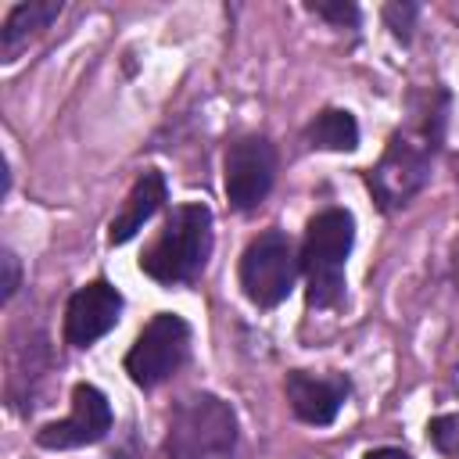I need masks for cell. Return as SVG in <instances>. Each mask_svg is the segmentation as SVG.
Wrapping results in <instances>:
<instances>
[{"label":"cell","instance_id":"cell-1","mask_svg":"<svg viewBox=\"0 0 459 459\" xmlns=\"http://www.w3.org/2000/svg\"><path fill=\"white\" fill-rule=\"evenodd\" d=\"M445 90H430L423 97H412V115L391 133L380 161L366 172V186L380 212L405 208L430 179L434 154L445 140Z\"/></svg>","mask_w":459,"mask_h":459},{"label":"cell","instance_id":"cell-2","mask_svg":"<svg viewBox=\"0 0 459 459\" xmlns=\"http://www.w3.org/2000/svg\"><path fill=\"white\" fill-rule=\"evenodd\" d=\"M215 230H212V208L201 201L176 204L158 237L140 255V273L151 276L161 287L194 283L212 258Z\"/></svg>","mask_w":459,"mask_h":459},{"label":"cell","instance_id":"cell-3","mask_svg":"<svg viewBox=\"0 0 459 459\" xmlns=\"http://www.w3.org/2000/svg\"><path fill=\"white\" fill-rule=\"evenodd\" d=\"M237 412L212 391L183 394L169 409L165 459H237Z\"/></svg>","mask_w":459,"mask_h":459},{"label":"cell","instance_id":"cell-4","mask_svg":"<svg viewBox=\"0 0 459 459\" xmlns=\"http://www.w3.org/2000/svg\"><path fill=\"white\" fill-rule=\"evenodd\" d=\"M355 244V215L348 208H323L308 219L301 240V273L308 308H333L344 294V262Z\"/></svg>","mask_w":459,"mask_h":459},{"label":"cell","instance_id":"cell-5","mask_svg":"<svg viewBox=\"0 0 459 459\" xmlns=\"http://www.w3.org/2000/svg\"><path fill=\"white\" fill-rule=\"evenodd\" d=\"M301 273V255L294 247V240L283 230H262L258 237L247 240L244 255H240V290L251 305L258 308H276L287 301V294L294 290V280Z\"/></svg>","mask_w":459,"mask_h":459},{"label":"cell","instance_id":"cell-6","mask_svg":"<svg viewBox=\"0 0 459 459\" xmlns=\"http://www.w3.org/2000/svg\"><path fill=\"white\" fill-rule=\"evenodd\" d=\"M190 359V323L176 312H158L136 333L133 348L126 351V373L136 387H158L172 380Z\"/></svg>","mask_w":459,"mask_h":459},{"label":"cell","instance_id":"cell-7","mask_svg":"<svg viewBox=\"0 0 459 459\" xmlns=\"http://www.w3.org/2000/svg\"><path fill=\"white\" fill-rule=\"evenodd\" d=\"M276 183V147L265 136H240L226 147L222 158V190L230 208L255 212Z\"/></svg>","mask_w":459,"mask_h":459},{"label":"cell","instance_id":"cell-8","mask_svg":"<svg viewBox=\"0 0 459 459\" xmlns=\"http://www.w3.org/2000/svg\"><path fill=\"white\" fill-rule=\"evenodd\" d=\"M115 416L108 405V394L93 384H75L72 387V412L65 420H50L36 430V445L47 452H72V448H86L108 437Z\"/></svg>","mask_w":459,"mask_h":459},{"label":"cell","instance_id":"cell-9","mask_svg":"<svg viewBox=\"0 0 459 459\" xmlns=\"http://www.w3.org/2000/svg\"><path fill=\"white\" fill-rule=\"evenodd\" d=\"M122 290L111 283V280H104V276H97V280H90L86 287H79L72 298H68V305H65V341L72 344V348H90V344H97L104 333H111L115 326H118V319H122Z\"/></svg>","mask_w":459,"mask_h":459},{"label":"cell","instance_id":"cell-10","mask_svg":"<svg viewBox=\"0 0 459 459\" xmlns=\"http://www.w3.org/2000/svg\"><path fill=\"white\" fill-rule=\"evenodd\" d=\"M283 394L290 402V412L308 423V427H330L337 420V412L344 409L351 384L348 377L333 373V377H316L308 369H290L283 377Z\"/></svg>","mask_w":459,"mask_h":459},{"label":"cell","instance_id":"cell-11","mask_svg":"<svg viewBox=\"0 0 459 459\" xmlns=\"http://www.w3.org/2000/svg\"><path fill=\"white\" fill-rule=\"evenodd\" d=\"M165 197H169L165 176H161L158 169L140 172L136 183L129 186V194H126L118 215H115L111 226H108V240H111V244H129V240L158 215V208L165 204Z\"/></svg>","mask_w":459,"mask_h":459},{"label":"cell","instance_id":"cell-12","mask_svg":"<svg viewBox=\"0 0 459 459\" xmlns=\"http://www.w3.org/2000/svg\"><path fill=\"white\" fill-rule=\"evenodd\" d=\"M65 4L61 0H29V4H14L4 18V29H0V57L11 65L25 47L29 39H36L43 29H50L57 18H61Z\"/></svg>","mask_w":459,"mask_h":459},{"label":"cell","instance_id":"cell-13","mask_svg":"<svg viewBox=\"0 0 459 459\" xmlns=\"http://www.w3.org/2000/svg\"><path fill=\"white\" fill-rule=\"evenodd\" d=\"M305 143L312 151H355L359 147V122L348 108H323L305 126Z\"/></svg>","mask_w":459,"mask_h":459},{"label":"cell","instance_id":"cell-14","mask_svg":"<svg viewBox=\"0 0 459 459\" xmlns=\"http://www.w3.org/2000/svg\"><path fill=\"white\" fill-rule=\"evenodd\" d=\"M427 437H430V445H434L441 455L459 459V416H455V412L434 416V420L427 423Z\"/></svg>","mask_w":459,"mask_h":459},{"label":"cell","instance_id":"cell-15","mask_svg":"<svg viewBox=\"0 0 459 459\" xmlns=\"http://www.w3.org/2000/svg\"><path fill=\"white\" fill-rule=\"evenodd\" d=\"M305 11L308 14H316V18H323V22H330V25H337V29H359V7L351 4V0H323V4H305Z\"/></svg>","mask_w":459,"mask_h":459},{"label":"cell","instance_id":"cell-16","mask_svg":"<svg viewBox=\"0 0 459 459\" xmlns=\"http://www.w3.org/2000/svg\"><path fill=\"white\" fill-rule=\"evenodd\" d=\"M416 18H420V4H387L384 7V22L402 43H409V36L416 29Z\"/></svg>","mask_w":459,"mask_h":459},{"label":"cell","instance_id":"cell-17","mask_svg":"<svg viewBox=\"0 0 459 459\" xmlns=\"http://www.w3.org/2000/svg\"><path fill=\"white\" fill-rule=\"evenodd\" d=\"M0 265H4V280H0V298L4 301H11L14 294H18V287H22V262H18V255L14 251H4L0 255Z\"/></svg>","mask_w":459,"mask_h":459},{"label":"cell","instance_id":"cell-18","mask_svg":"<svg viewBox=\"0 0 459 459\" xmlns=\"http://www.w3.org/2000/svg\"><path fill=\"white\" fill-rule=\"evenodd\" d=\"M362 459H412L405 448H394V445H384V448H369Z\"/></svg>","mask_w":459,"mask_h":459}]
</instances>
